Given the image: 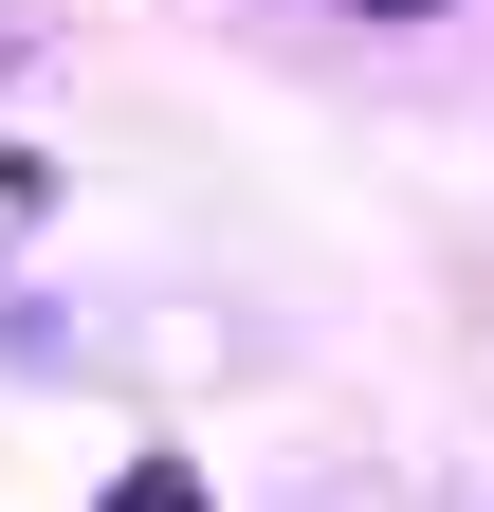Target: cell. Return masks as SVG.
<instances>
[{"mask_svg":"<svg viewBox=\"0 0 494 512\" xmlns=\"http://www.w3.org/2000/svg\"><path fill=\"white\" fill-rule=\"evenodd\" d=\"M110 512H202V476H183V458H147L129 494H110Z\"/></svg>","mask_w":494,"mask_h":512,"instance_id":"1","label":"cell"},{"mask_svg":"<svg viewBox=\"0 0 494 512\" xmlns=\"http://www.w3.org/2000/svg\"><path fill=\"white\" fill-rule=\"evenodd\" d=\"M366 19H440V0H366Z\"/></svg>","mask_w":494,"mask_h":512,"instance_id":"2","label":"cell"}]
</instances>
